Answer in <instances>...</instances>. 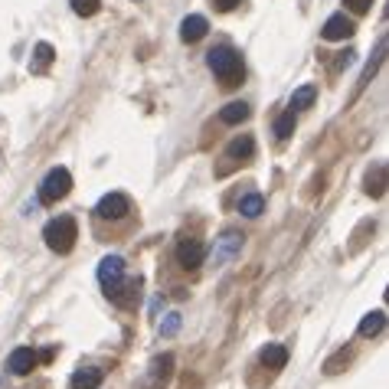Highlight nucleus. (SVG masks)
Listing matches in <instances>:
<instances>
[{"label": "nucleus", "mask_w": 389, "mask_h": 389, "mask_svg": "<svg viewBox=\"0 0 389 389\" xmlns=\"http://www.w3.org/2000/svg\"><path fill=\"white\" fill-rule=\"evenodd\" d=\"M206 66H210L213 72H216V79L223 82V86H239L242 79H246V66H242V56L236 53V49L229 46H216L206 53Z\"/></svg>", "instance_id": "obj_1"}, {"label": "nucleus", "mask_w": 389, "mask_h": 389, "mask_svg": "<svg viewBox=\"0 0 389 389\" xmlns=\"http://www.w3.org/2000/svg\"><path fill=\"white\" fill-rule=\"evenodd\" d=\"M43 239H46V246L56 252V256H66V252H72V246H76L79 239V226L72 216H56L46 223V229H43Z\"/></svg>", "instance_id": "obj_2"}, {"label": "nucleus", "mask_w": 389, "mask_h": 389, "mask_svg": "<svg viewBox=\"0 0 389 389\" xmlns=\"http://www.w3.org/2000/svg\"><path fill=\"white\" fill-rule=\"evenodd\" d=\"M72 190V173L66 171V167H53V171L43 177V183H39V203H59L66 200Z\"/></svg>", "instance_id": "obj_3"}, {"label": "nucleus", "mask_w": 389, "mask_h": 389, "mask_svg": "<svg viewBox=\"0 0 389 389\" xmlns=\"http://www.w3.org/2000/svg\"><path fill=\"white\" fill-rule=\"evenodd\" d=\"M242 239H246L242 233H236V229H226V233L216 239V246H213V262H216V265L233 262V258L242 252Z\"/></svg>", "instance_id": "obj_4"}, {"label": "nucleus", "mask_w": 389, "mask_h": 389, "mask_svg": "<svg viewBox=\"0 0 389 389\" xmlns=\"http://www.w3.org/2000/svg\"><path fill=\"white\" fill-rule=\"evenodd\" d=\"M118 308H138V298H141V278H121L111 291H105Z\"/></svg>", "instance_id": "obj_5"}, {"label": "nucleus", "mask_w": 389, "mask_h": 389, "mask_svg": "<svg viewBox=\"0 0 389 389\" xmlns=\"http://www.w3.org/2000/svg\"><path fill=\"white\" fill-rule=\"evenodd\" d=\"M95 213H98L101 219H121L131 213V200H128L125 193H105L98 200V206H95Z\"/></svg>", "instance_id": "obj_6"}, {"label": "nucleus", "mask_w": 389, "mask_h": 389, "mask_svg": "<svg viewBox=\"0 0 389 389\" xmlns=\"http://www.w3.org/2000/svg\"><path fill=\"white\" fill-rule=\"evenodd\" d=\"M121 278H125V258H121V256H105V258H101V262H98V281H101V288L111 291Z\"/></svg>", "instance_id": "obj_7"}, {"label": "nucleus", "mask_w": 389, "mask_h": 389, "mask_svg": "<svg viewBox=\"0 0 389 389\" xmlns=\"http://www.w3.org/2000/svg\"><path fill=\"white\" fill-rule=\"evenodd\" d=\"M36 363H39V353L33 350V347H16L7 357V370L14 376H30L33 370H36Z\"/></svg>", "instance_id": "obj_8"}, {"label": "nucleus", "mask_w": 389, "mask_h": 389, "mask_svg": "<svg viewBox=\"0 0 389 389\" xmlns=\"http://www.w3.org/2000/svg\"><path fill=\"white\" fill-rule=\"evenodd\" d=\"M353 33H357V26H353V20L347 14L327 16V24L320 26V36L330 39V43H337V39H350Z\"/></svg>", "instance_id": "obj_9"}, {"label": "nucleus", "mask_w": 389, "mask_h": 389, "mask_svg": "<svg viewBox=\"0 0 389 389\" xmlns=\"http://www.w3.org/2000/svg\"><path fill=\"white\" fill-rule=\"evenodd\" d=\"M203 258H206V249H203L200 239H180V246H177V262L183 265V268H200Z\"/></svg>", "instance_id": "obj_10"}, {"label": "nucleus", "mask_w": 389, "mask_h": 389, "mask_svg": "<svg viewBox=\"0 0 389 389\" xmlns=\"http://www.w3.org/2000/svg\"><path fill=\"white\" fill-rule=\"evenodd\" d=\"M101 383H105V370H98V366H86V370H76L69 376L72 389H98Z\"/></svg>", "instance_id": "obj_11"}, {"label": "nucleus", "mask_w": 389, "mask_h": 389, "mask_svg": "<svg viewBox=\"0 0 389 389\" xmlns=\"http://www.w3.org/2000/svg\"><path fill=\"white\" fill-rule=\"evenodd\" d=\"M206 30H210L206 16L193 14V16H187V20L180 24V39H183V43H200V39L206 36Z\"/></svg>", "instance_id": "obj_12"}, {"label": "nucleus", "mask_w": 389, "mask_h": 389, "mask_svg": "<svg viewBox=\"0 0 389 389\" xmlns=\"http://www.w3.org/2000/svg\"><path fill=\"white\" fill-rule=\"evenodd\" d=\"M258 360H262L265 370H285V363H288V350H285L281 343H265L262 353H258Z\"/></svg>", "instance_id": "obj_13"}, {"label": "nucleus", "mask_w": 389, "mask_h": 389, "mask_svg": "<svg viewBox=\"0 0 389 389\" xmlns=\"http://www.w3.org/2000/svg\"><path fill=\"white\" fill-rule=\"evenodd\" d=\"M366 193L376 196V200L386 193V163H376V167H370V173H366Z\"/></svg>", "instance_id": "obj_14"}, {"label": "nucleus", "mask_w": 389, "mask_h": 389, "mask_svg": "<svg viewBox=\"0 0 389 389\" xmlns=\"http://www.w3.org/2000/svg\"><path fill=\"white\" fill-rule=\"evenodd\" d=\"M383 56H386V39H380V43H376V56L370 59V63H366L363 76H360V82H357V92H363V89L370 86V79H373V76H376V69L383 66Z\"/></svg>", "instance_id": "obj_15"}, {"label": "nucleus", "mask_w": 389, "mask_h": 389, "mask_svg": "<svg viewBox=\"0 0 389 389\" xmlns=\"http://www.w3.org/2000/svg\"><path fill=\"white\" fill-rule=\"evenodd\" d=\"M246 118H249V105H246V101H229L226 108L219 111V121H223V125H242Z\"/></svg>", "instance_id": "obj_16"}, {"label": "nucleus", "mask_w": 389, "mask_h": 389, "mask_svg": "<svg viewBox=\"0 0 389 389\" xmlns=\"http://www.w3.org/2000/svg\"><path fill=\"white\" fill-rule=\"evenodd\" d=\"M171 373H173V357H171V353L157 357L154 363H151V383H154V389L161 386L163 380H171Z\"/></svg>", "instance_id": "obj_17"}, {"label": "nucleus", "mask_w": 389, "mask_h": 389, "mask_svg": "<svg viewBox=\"0 0 389 389\" xmlns=\"http://www.w3.org/2000/svg\"><path fill=\"white\" fill-rule=\"evenodd\" d=\"M56 49L49 46V43H36V49H33V59H30V72H46L49 63H53Z\"/></svg>", "instance_id": "obj_18"}, {"label": "nucleus", "mask_w": 389, "mask_h": 389, "mask_svg": "<svg viewBox=\"0 0 389 389\" xmlns=\"http://www.w3.org/2000/svg\"><path fill=\"white\" fill-rule=\"evenodd\" d=\"M386 327V311H370L360 320V337H376Z\"/></svg>", "instance_id": "obj_19"}, {"label": "nucleus", "mask_w": 389, "mask_h": 389, "mask_svg": "<svg viewBox=\"0 0 389 389\" xmlns=\"http://www.w3.org/2000/svg\"><path fill=\"white\" fill-rule=\"evenodd\" d=\"M226 154H229V157H252V154H256V141H252L249 134H239V138L229 141Z\"/></svg>", "instance_id": "obj_20"}, {"label": "nucleus", "mask_w": 389, "mask_h": 389, "mask_svg": "<svg viewBox=\"0 0 389 389\" xmlns=\"http://www.w3.org/2000/svg\"><path fill=\"white\" fill-rule=\"evenodd\" d=\"M314 98H318V89H314V86H301V89H295V95H291V111L311 108Z\"/></svg>", "instance_id": "obj_21"}, {"label": "nucleus", "mask_w": 389, "mask_h": 389, "mask_svg": "<svg viewBox=\"0 0 389 389\" xmlns=\"http://www.w3.org/2000/svg\"><path fill=\"white\" fill-rule=\"evenodd\" d=\"M262 210H265V200L258 193H246L239 200V213H242V216L256 219V216H262Z\"/></svg>", "instance_id": "obj_22"}, {"label": "nucleus", "mask_w": 389, "mask_h": 389, "mask_svg": "<svg viewBox=\"0 0 389 389\" xmlns=\"http://www.w3.org/2000/svg\"><path fill=\"white\" fill-rule=\"evenodd\" d=\"M350 360H353V350H350V347H343V350H337L334 357H330V360L324 363V373H330V376L340 373V370H343L347 363H350Z\"/></svg>", "instance_id": "obj_23"}, {"label": "nucleus", "mask_w": 389, "mask_h": 389, "mask_svg": "<svg viewBox=\"0 0 389 389\" xmlns=\"http://www.w3.org/2000/svg\"><path fill=\"white\" fill-rule=\"evenodd\" d=\"M295 125H298L295 111H285V115H278V118H275V134H278L281 141H285V138H291V134H295Z\"/></svg>", "instance_id": "obj_24"}, {"label": "nucleus", "mask_w": 389, "mask_h": 389, "mask_svg": "<svg viewBox=\"0 0 389 389\" xmlns=\"http://www.w3.org/2000/svg\"><path fill=\"white\" fill-rule=\"evenodd\" d=\"M72 4V14L76 16H95L101 7V0H69Z\"/></svg>", "instance_id": "obj_25"}, {"label": "nucleus", "mask_w": 389, "mask_h": 389, "mask_svg": "<svg viewBox=\"0 0 389 389\" xmlns=\"http://www.w3.org/2000/svg\"><path fill=\"white\" fill-rule=\"evenodd\" d=\"M180 330V314L177 311H171L167 318L161 320V337H173Z\"/></svg>", "instance_id": "obj_26"}, {"label": "nucleus", "mask_w": 389, "mask_h": 389, "mask_svg": "<svg viewBox=\"0 0 389 389\" xmlns=\"http://www.w3.org/2000/svg\"><path fill=\"white\" fill-rule=\"evenodd\" d=\"M353 59H357V53H353V49H347V53H337V59H334V72H343L347 66H353Z\"/></svg>", "instance_id": "obj_27"}, {"label": "nucleus", "mask_w": 389, "mask_h": 389, "mask_svg": "<svg viewBox=\"0 0 389 389\" xmlns=\"http://www.w3.org/2000/svg\"><path fill=\"white\" fill-rule=\"evenodd\" d=\"M239 4H242V0H213V7H216V10H223V14H229V10H236V7H239Z\"/></svg>", "instance_id": "obj_28"}, {"label": "nucleus", "mask_w": 389, "mask_h": 389, "mask_svg": "<svg viewBox=\"0 0 389 389\" xmlns=\"http://www.w3.org/2000/svg\"><path fill=\"white\" fill-rule=\"evenodd\" d=\"M347 4H350V10H353V14H366L373 0H347Z\"/></svg>", "instance_id": "obj_29"}]
</instances>
